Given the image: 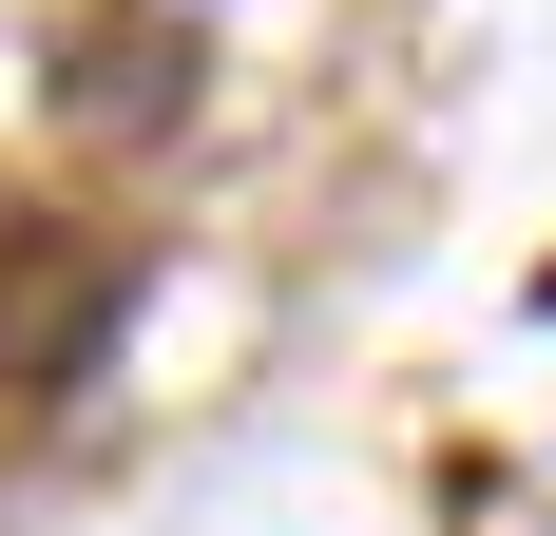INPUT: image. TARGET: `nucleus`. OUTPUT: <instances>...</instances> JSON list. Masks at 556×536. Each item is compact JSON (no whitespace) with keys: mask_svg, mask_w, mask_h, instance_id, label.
I'll list each match as a JSON object with an SVG mask.
<instances>
[{"mask_svg":"<svg viewBox=\"0 0 556 536\" xmlns=\"http://www.w3.org/2000/svg\"><path fill=\"white\" fill-rule=\"evenodd\" d=\"M97 326H115V250H97V230H0V403L77 383Z\"/></svg>","mask_w":556,"mask_h":536,"instance_id":"nucleus-1","label":"nucleus"}]
</instances>
